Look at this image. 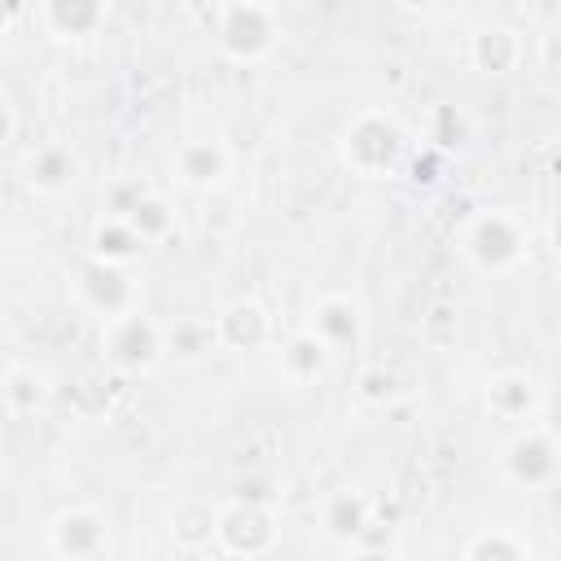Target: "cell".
Wrapping results in <instances>:
<instances>
[{"label": "cell", "instance_id": "obj_1", "mask_svg": "<svg viewBox=\"0 0 561 561\" xmlns=\"http://www.w3.org/2000/svg\"><path fill=\"white\" fill-rule=\"evenodd\" d=\"M408 153H412L408 131L390 114H381V110L355 114L342 127V136H337V158L359 180H390L408 162Z\"/></svg>", "mask_w": 561, "mask_h": 561}, {"label": "cell", "instance_id": "obj_2", "mask_svg": "<svg viewBox=\"0 0 561 561\" xmlns=\"http://www.w3.org/2000/svg\"><path fill=\"white\" fill-rule=\"evenodd\" d=\"M460 254L469 259V267H478L486 276H500V272H508V267L522 263V254H526V228L508 210H478L465 224V232H460Z\"/></svg>", "mask_w": 561, "mask_h": 561}, {"label": "cell", "instance_id": "obj_3", "mask_svg": "<svg viewBox=\"0 0 561 561\" xmlns=\"http://www.w3.org/2000/svg\"><path fill=\"white\" fill-rule=\"evenodd\" d=\"M215 44L228 61H263L276 48L272 4L254 0H219L215 4Z\"/></svg>", "mask_w": 561, "mask_h": 561}, {"label": "cell", "instance_id": "obj_4", "mask_svg": "<svg viewBox=\"0 0 561 561\" xmlns=\"http://www.w3.org/2000/svg\"><path fill=\"white\" fill-rule=\"evenodd\" d=\"M101 346L110 355L114 368L123 373H153L162 351H167V337L158 329V320H149L140 307L114 316V320H101Z\"/></svg>", "mask_w": 561, "mask_h": 561}, {"label": "cell", "instance_id": "obj_5", "mask_svg": "<svg viewBox=\"0 0 561 561\" xmlns=\"http://www.w3.org/2000/svg\"><path fill=\"white\" fill-rule=\"evenodd\" d=\"M280 539L276 517L263 500H228L215 508V548L228 557H263Z\"/></svg>", "mask_w": 561, "mask_h": 561}, {"label": "cell", "instance_id": "obj_6", "mask_svg": "<svg viewBox=\"0 0 561 561\" xmlns=\"http://www.w3.org/2000/svg\"><path fill=\"white\" fill-rule=\"evenodd\" d=\"M75 298L83 311H92L96 320H114L123 311L136 307V280L123 263H110V259H88L79 272H75Z\"/></svg>", "mask_w": 561, "mask_h": 561}, {"label": "cell", "instance_id": "obj_7", "mask_svg": "<svg viewBox=\"0 0 561 561\" xmlns=\"http://www.w3.org/2000/svg\"><path fill=\"white\" fill-rule=\"evenodd\" d=\"M48 552L66 561H88L110 552V517L92 504H70L48 522Z\"/></svg>", "mask_w": 561, "mask_h": 561}, {"label": "cell", "instance_id": "obj_8", "mask_svg": "<svg viewBox=\"0 0 561 561\" xmlns=\"http://www.w3.org/2000/svg\"><path fill=\"white\" fill-rule=\"evenodd\" d=\"M500 473L504 482L513 486H548L557 478V447H552V434L543 425H526L517 430L504 447H500Z\"/></svg>", "mask_w": 561, "mask_h": 561}, {"label": "cell", "instance_id": "obj_9", "mask_svg": "<svg viewBox=\"0 0 561 561\" xmlns=\"http://www.w3.org/2000/svg\"><path fill=\"white\" fill-rule=\"evenodd\" d=\"M171 167H175V175H180L184 188L206 193V188H219V184L228 180V171H232V153H228L224 140H215V136H197V140H184V145L175 149Z\"/></svg>", "mask_w": 561, "mask_h": 561}, {"label": "cell", "instance_id": "obj_10", "mask_svg": "<svg viewBox=\"0 0 561 561\" xmlns=\"http://www.w3.org/2000/svg\"><path fill=\"white\" fill-rule=\"evenodd\" d=\"M110 0H39V22L53 39H88L105 26Z\"/></svg>", "mask_w": 561, "mask_h": 561}, {"label": "cell", "instance_id": "obj_11", "mask_svg": "<svg viewBox=\"0 0 561 561\" xmlns=\"http://www.w3.org/2000/svg\"><path fill=\"white\" fill-rule=\"evenodd\" d=\"M307 329H316V333L324 337V346L337 355L342 346H355V342H359V333H364V311H359V302L346 298V294H324V298L311 307V324H307Z\"/></svg>", "mask_w": 561, "mask_h": 561}, {"label": "cell", "instance_id": "obj_12", "mask_svg": "<svg viewBox=\"0 0 561 561\" xmlns=\"http://www.w3.org/2000/svg\"><path fill=\"white\" fill-rule=\"evenodd\" d=\"M215 333H219V342L232 346V351H254V346H263V342L272 337V316H267L263 302L237 298V302H228V307L215 316Z\"/></svg>", "mask_w": 561, "mask_h": 561}, {"label": "cell", "instance_id": "obj_13", "mask_svg": "<svg viewBox=\"0 0 561 561\" xmlns=\"http://www.w3.org/2000/svg\"><path fill=\"white\" fill-rule=\"evenodd\" d=\"M469 61L486 75H508L517 61H522V39L513 26H478L469 35Z\"/></svg>", "mask_w": 561, "mask_h": 561}, {"label": "cell", "instance_id": "obj_14", "mask_svg": "<svg viewBox=\"0 0 561 561\" xmlns=\"http://www.w3.org/2000/svg\"><path fill=\"white\" fill-rule=\"evenodd\" d=\"M79 175V158L66 149V145H39L31 158H26V184L35 193H66Z\"/></svg>", "mask_w": 561, "mask_h": 561}, {"label": "cell", "instance_id": "obj_15", "mask_svg": "<svg viewBox=\"0 0 561 561\" xmlns=\"http://www.w3.org/2000/svg\"><path fill=\"white\" fill-rule=\"evenodd\" d=\"M329 364H333V351L324 346V337H320L316 329H298V333L280 346V368H285V377L298 381V386L324 377Z\"/></svg>", "mask_w": 561, "mask_h": 561}, {"label": "cell", "instance_id": "obj_16", "mask_svg": "<svg viewBox=\"0 0 561 561\" xmlns=\"http://www.w3.org/2000/svg\"><path fill=\"white\" fill-rule=\"evenodd\" d=\"M368 522H373V504H368L359 491H333V495L320 504V526H324L333 539L355 543Z\"/></svg>", "mask_w": 561, "mask_h": 561}, {"label": "cell", "instance_id": "obj_17", "mask_svg": "<svg viewBox=\"0 0 561 561\" xmlns=\"http://www.w3.org/2000/svg\"><path fill=\"white\" fill-rule=\"evenodd\" d=\"M140 250H145V241H140V232H136L123 215L96 219V228H92V254H96V259H110V263L131 267V263L140 259Z\"/></svg>", "mask_w": 561, "mask_h": 561}, {"label": "cell", "instance_id": "obj_18", "mask_svg": "<svg viewBox=\"0 0 561 561\" xmlns=\"http://www.w3.org/2000/svg\"><path fill=\"white\" fill-rule=\"evenodd\" d=\"M114 215H123L136 232H140V241L145 245H153V241H162V237H171V228H175V210L158 197V193H149V188H140L123 210H114Z\"/></svg>", "mask_w": 561, "mask_h": 561}, {"label": "cell", "instance_id": "obj_19", "mask_svg": "<svg viewBox=\"0 0 561 561\" xmlns=\"http://www.w3.org/2000/svg\"><path fill=\"white\" fill-rule=\"evenodd\" d=\"M171 539L184 552H202L215 543V508L206 500H184L171 508Z\"/></svg>", "mask_w": 561, "mask_h": 561}, {"label": "cell", "instance_id": "obj_20", "mask_svg": "<svg viewBox=\"0 0 561 561\" xmlns=\"http://www.w3.org/2000/svg\"><path fill=\"white\" fill-rule=\"evenodd\" d=\"M486 408L504 421H517L535 408V381L526 373H500L486 381Z\"/></svg>", "mask_w": 561, "mask_h": 561}, {"label": "cell", "instance_id": "obj_21", "mask_svg": "<svg viewBox=\"0 0 561 561\" xmlns=\"http://www.w3.org/2000/svg\"><path fill=\"white\" fill-rule=\"evenodd\" d=\"M469 561H522V557H530V543L522 539V535H508V530H478V535H469L465 539V548H460Z\"/></svg>", "mask_w": 561, "mask_h": 561}, {"label": "cell", "instance_id": "obj_22", "mask_svg": "<svg viewBox=\"0 0 561 561\" xmlns=\"http://www.w3.org/2000/svg\"><path fill=\"white\" fill-rule=\"evenodd\" d=\"M465 136H469L465 114H460L456 105H438V110H434V131H430V140H438L443 149H456V145H465Z\"/></svg>", "mask_w": 561, "mask_h": 561}, {"label": "cell", "instance_id": "obj_23", "mask_svg": "<svg viewBox=\"0 0 561 561\" xmlns=\"http://www.w3.org/2000/svg\"><path fill=\"white\" fill-rule=\"evenodd\" d=\"M22 13H26V0H0V35L13 31L22 22Z\"/></svg>", "mask_w": 561, "mask_h": 561}, {"label": "cell", "instance_id": "obj_24", "mask_svg": "<svg viewBox=\"0 0 561 561\" xmlns=\"http://www.w3.org/2000/svg\"><path fill=\"white\" fill-rule=\"evenodd\" d=\"M403 13H434L438 9V0H394Z\"/></svg>", "mask_w": 561, "mask_h": 561}, {"label": "cell", "instance_id": "obj_25", "mask_svg": "<svg viewBox=\"0 0 561 561\" xmlns=\"http://www.w3.org/2000/svg\"><path fill=\"white\" fill-rule=\"evenodd\" d=\"M9 136H13V114H9V105L0 101V145H4Z\"/></svg>", "mask_w": 561, "mask_h": 561}, {"label": "cell", "instance_id": "obj_26", "mask_svg": "<svg viewBox=\"0 0 561 561\" xmlns=\"http://www.w3.org/2000/svg\"><path fill=\"white\" fill-rule=\"evenodd\" d=\"M254 4H272V0H254Z\"/></svg>", "mask_w": 561, "mask_h": 561}]
</instances>
